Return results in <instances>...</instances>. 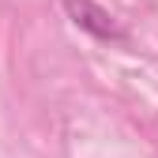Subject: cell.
<instances>
[{
  "label": "cell",
  "instance_id": "6da1fadb",
  "mask_svg": "<svg viewBox=\"0 0 158 158\" xmlns=\"http://www.w3.org/2000/svg\"><path fill=\"white\" fill-rule=\"evenodd\" d=\"M64 11L79 30H87L98 42H128V30L94 0H64Z\"/></svg>",
  "mask_w": 158,
  "mask_h": 158
}]
</instances>
